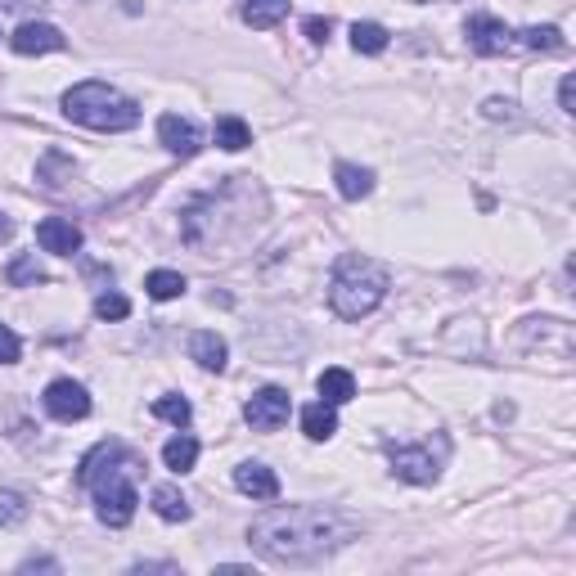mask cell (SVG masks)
Here are the masks:
<instances>
[{
	"label": "cell",
	"mask_w": 576,
	"mask_h": 576,
	"mask_svg": "<svg viewBox=\"0 0 576 576\" xmlns=\"http://www.w3.org/2000/svg\"><path fill=\"white\" fill-rule=\"evenodd\" d=\"M356 536V522L324 504H275L248 527V545L270 563L311 567Z\"/></svg>",
	"instance_id": "6da1fadb"
},
{
	"label": "cell",
	"mask_w": 576,
	"mask_h": 576,
	"mask_svg": "<svg viewBox=\"0 0 576 576\" xmlns=\"http://www.w3.org/2000/svg\"><path fill=\"white\" fill-rule=\"evenodd\" d=\"M387 297V270L369 257H342L333 266L329 302L342 320H365L378 302Z\"/></svg>",
	"instance_id": "7a4b0ae2"
},
{
	"label": "cell",
	"mask_w": 576,
	"mask_h": 576,
	"mask_svg": "<svg viewBox=\"0 0 576 576\" xmlns=\"http://www.w3.org/2000/svg\"><path fill=\"white\" fill-rule=\"evenodd\" d=\"M63 113L72 122L90 126V131H131L140 122V104L126 99L122 90L104 86V81H81L63 95Z\"/></svg>",
	"instance_id": "3957f363"
},
{
	"label": "cell",
	"mask_w": 576,
	"mask_h": 576,
	"mask_svg": "<svg viewBox=\"0 0 576 576\" xmlns=\"http://www.w3.org/2000/svg\"><path fill=\"white\" fill-rule=\"evenodd\" d=\"M95 513L99 522H108V527H126V522L135 518V504H140V495H135V486L126 482L122 468H113V473H104L95 486Z\"/></svg>",
	"instance_id": "277c9868"
},
{
	"label": "cell",
	"mask_w": 576,
	"mask_h": 576,
	"mask_svg": "<svg viewBox=\"0 0 576 576\" xmlns=\"http://www.w3.org/2000/svg\"><path fill=\"white\" fill-rule=\"evenodd\" d=\"M441 455H446V446L432 455V446H387V459H392V473L405 477V482L414 486H428L437 482L441 473Z\"/></svg>",
	"instance_id": "5b68a950"
},
{
	"label": "cell",
	"mask_w": 576,
	"mask_h": 576,
	"mask_svg": "<svg viewBox=\"0 0 576 576\" xmlns=\"http://www.w3.org/2000/svg\"><path fill=\"white\" fill-rule=\"evenodd\" d=\"M288 410H293V396H288L284 387H261V392L243 405V419L257 432H275L288 423Z\"/></svg>",
	"instance_id": "8992f818"
},
{
	"label": "cell",
	"mask_w": 576,
	"mask_h": 576,
	"mask_svg": "<svg viewBox=\"0 0 576 576\" xmlns=\"http://www.w3.org/2000/svg\"><path fill=\"white\" fill-rule=\"evenodd\" d=\"M45 410H50L59 423L86 419V414H90V392L81 383H72V378H54V383L45 387Z\"/></svg>",
	"instance_id": "52a82bcc"
},
{
	"label": "cell",
	"mask_w": 576,
	"mask_h": 576,
	"mask_svg": "<svg viewBox=\"0 0 576 576\" xmlns=\"http://www.w3.org/2000/svg\"><path fill=\"white\" fill-rule=\"evenodd\" d=\"M464 36H468V45H473L477 54H509L513 50V32L500 23V18H491V14H473V18H468Z\"/></svg>",
	"instance_id": "ba28073f"
},
{
	"label": "cell",
	"mask_w": 576,
	"mask_h": 576,
	"mask_svg": "<svg viewBox=\"0 0 576 576\" xmlns=\"http://www.w3.org/2000/svg\"><path fill=\"white\" fill-rule=\"evenodd\" d=\"M126 464H131V450H126L122 441H99V446L90 450L86 459H81L77 482H81V486H95L104 473H113V468H126Z\"/></svg>",
	"instance_id": "9c48e42d"
},
{
	"label": "cell",
	"mask_w": 576,
	"mask_h": 576,
	"mask_svg": "<svg viewBox=\"0 0 576 576\" xmlns=\"http://www.w3.org/2000/svg\"><path fill=\"white\" fill-rule=\"evenodd\" d=\"M158 140L167 144V153H176V158H194V153L203 149V131H198L189 117H176V113H167L158 122Z\"/></svg>",
	"instance_id": "30bf717a"
},
{
	"label": "cell",
	"mask_w": 576,
	"mask_h": 576,
	"mask_svg": "<svg viewBox=\"0 0 576 576\" xmlns=\"http://www.w3.org/2000/svg\"><path fill=\"white\" fill-rule=\"evenodd\" d=\"M36 243H41L45 252H54V257H72V252L81 248V230L68 216H45V221L36 225Z\"/></svg>",
	"instance_id": "8fae6325"
},
{
	"label": "cell",
	"mask_w": 576,
	"mask_h": 576,
	"mask_svg": "<svg viewBox=\"0 0 576 576\" xmlns=\"http://www.w3.org/2000/svg\"><path fill=\"white\" fill-rule=\"evenodd\" d=\"M9 45H14V54H54L63 50V32L50 23H23L14 36H9Z\"/></svg>",
	"instance_id": "7c38bea8"
},
{
	"label": "cell",
	"mask_w": 576,
	"mask_h": 576,
	"mask_svg": "<svg viewBox=\"0 0 576 576\" xmlns=\"http://www.w3.org/2000/svg\"><path fill=\"white\" fill-rule=\"evenodd\" d=\"M234 486H239L243 495H252V500H275L279 495V477H275V468H266V464H239L234 468Z\"/></svg>",
	"instance_id": "4fadbf2b"
},
{
	"label": "cell",
	"mask_w": 576,
	"mask_h": 576,
	"mask_svg": "<svg viewBox=\"0 0 576 576\" xmlns=\"http://www.w3.org/2000/svg\"><path fill=\"white\" fill-rule=\"evenodd\" d=\"M333 180H338V194L351 198V203H360V198L374 194V171L356 167V162H338V167H333Z\"/></svg>",
	"instance_id": "5bb4252c"
},
{
	"label": "cell",
	"mask_w": 576,
	"mask_h": 576,
	"mask_svg": "<svg viewBox=\"0 0 576 576\" xmlns=\"http://www.w3.org/2000/svg\"><path fill=\"white\" fill-rule=\"evenodd\" d=\"M189 356H194L203 369H216V374H221V369H225V356H230V347H225L221 333L198 329L194 338H189Z\"/></svg>",
	"instance_id": "9a60e30c"
},
{
	"label": "cell",
	"mask_w": 576,
	"mask_h": 576,
	"mask_svg": "<svg viewBox=\"0 0 576 576\" xmlns=\"http://www.w3.org/2000/svg\"><path fill=\"white\" fill-rule=\"evenodd\" d=\"M302 432L311 441H329L333 432H338V414H333V405L329 401L306 405V410H302Z\"/></svg>",
	"instance_id": "2e32d148"
},
{
	"label": "cell",
	"mask_w": 576,
	"mask_h": 576,
	"mask_svg": "<svg viewBox=\"0 0 576 576\" xmlns=\"http://www.w3.org/2000/svg\"><path fill=\"white\" fill-rule=\"evenodd\" d=\"M315 387H320V401H329V405H347L351 396H356V378H351L347 369H324Z\"/></svg>",
	"instance_id": "e0dca14e"
},
{
	"label": "cell",
	"mask_w": 576,
	"mask_h": 576,
	"mask_svg": "<svg viewBox=\"0 0 576 576\" xmlns=\"http://www.w3.org/2000/svg\"><path fill=\"white\" fill-rule=\"evenodd\" d=\"M284 14H288V0H243V23L257 27V32L275 27Z\"/></svg>",
	"instance_id": "ac0fdd59"
},
{
	"label": "cell",
	"mask_w": 576,
	"mask_h": 576,
	"mask_svg": "<svg viewBox=\"0 0 576 576\" xmlns=\"http://www.w3.org/2000/svg\"><path fill=\"white\" fill-rule=\"evenodd\" d=\"M153 513H158L162 522H189V500L185 495L176 491V486H158V491H153Z\"/></svg>",
	"instance_id": "d6986e66"
},
{
	"label": "cell",
	"mask_w": 576,
	"mask_h": 576,
	"mask_svg": "<svg viewBox=\"0 0 576 576\" xmlns=\"http://www.w3.org/2000/svg\"><path fill=\"white\" fill-rule=\"evenodd\" d=\"M162 464H167L171 473H189V468L198 464V441L194 437H171L167 446H162Z\"/></svg>",
	"instance_id": "ffe728a7"
},
{
	"label": "cell",
	"mask_w": 576,
	"mask_h": 576,
	"mask_svg": "<svg viewBox=\"0 0 576 576\" xmlns=\"http://www.w3.org/2000/svg\"><path fill=\"white\" fill-rule=\"evenodd\" d=\"M216 144H221L225 153H239V149H248V144H252L248 122H239V117H221V122H216Z\"/></svg>",
	"instance_id": "44dd1931"
},
{
	"label": "cell",
	"mask_w": 576,
	"mask_h": 576,
	"mask_svg": "<svg viewBox=\"0 0 576 576\" xmlns=\"http://www.w3.org/2000/svg\"><path fill=\"white\" fill-rule=\"evenodd\" d=\"M144 288H149L153 302H171V297L185 293V275H176V270H153V275L144 279Z\"/></svg>",
	"instance_id": "7402d4cb"
},
{
	"label": "cell",
	"mask_w": 576,
	"mask_h": 576,
	"mask_svg": "<svg viewBox=\"0 0 576 576\" xmlns=\"http://www.w3.org/2000/svg\"><path fill=\"white\" fill-rule=\"evenodd\" d=\"M351 45H356V54H383L387 50V27H378V23H351Z\"/></svg>",
	"instance_id": "603a6c76"
},
{
	"label": "cell",
	"mask_w": 576,
	"mask_h": 576,
	"mask_svg": "<svg viewBox=\"0 0 576 576\" xmlns=\"http://www.w3.org/2000/svg\"><path fill=\"white\" fill-rule=\"evenodd\" d=\"M518 41L522 45H527V50H540V54H558V50H563V32H558V27H527V32H518Z\"/></svg>",
	"instance_id": "cb8c5ba5"
},
{
	"label": "cell",
	"mask_w": 576,
	"mask_h": 576,
	"mask_svg": "<svg viewBox=\"0 0 576 576\" xmlns=\"http://www.w3.org/2000/svg\"><path fill=\"white\" fill-rule=\"evenodd\" d=\"M153 414L167 419V423H176V428H185V423L194 419V410H189L185 396H158V401H153Z\"/></svg>",
	"instance_id": "d4e9b609"
},
{
	"label": "cell",
	"mask_w": 576,
	"mask_h": 576,
	"mask_svg": "<svg viewBox=\"0 0 576 576\" xmlns=\"http://www.w3.org/2000/svg\"><path fill=\"white\" fill-rule=\"evenodd\" d=\"M27 518V500L18 491H0V527H18Z\"/></svg>",
	"instance_id": "484cf974"
},
{
	"label": "cell",
	"mask_w": 576,
	"mask_h": 576,
	"mask_svg": "<svg viewBox=\"0 0 576 576\" xmlns=\"http://www.w3.org/2000/svg\"><path fill=\"white\" fill-rule=\"evenodd\" d=\"M9 284H45V270L36 266V257H14V266H9Z\"/></svg>",
	"instance_id": "4316f807"
},
{
	"label": "cell",
	"mask_w": 576,
	"mask_h": 576,
	"mask_svg": "<svg viewBox=\"0 0 576 576\" xmlns=\"http://www.w3.org/2000/svg\"><path fill=\"white\" fill-rule=\"evenodd\" d=\"M95 315H99V320H126V315H131V302H126L122 293H99L95 297Z\"/></svg>",
	"instance_id": "83f0119b"
},
{
	"label": "cell",
	"mask_w": 576,
	"mask_h": 576,
	"mask_svg": "<svg viewBox=\"0 0 576 576\" xmlns=\"http://www.w3.org/2000/svg\"><path fill=\"white\" fill-rule=\"evenodd\" d=\"M18 351H23V342H18V333L9 329V324H0V365H14Z\"/></svg>",
	"instance_id": "f1b7e54d"
},
{
	"label": "cell",
	"mask_w": 576,
	"mask_h": 576,
	"mask_svg": "<svg viewBox=\"0 0 576 576\" xmlns=\"http://www.w3.org/2000/svg\"><path fill=\"white\" fill-rule=\"evenodd\" d=\"M302 32L311 36L315 45H324V41H329V32H333V23H329V18H306V23H302Z\"/></svg>",
	"instance_id": "f546056e"
},
{
	"label": "cell",
	"mask_w": 576,
	"mask_h": 576,
	"mask_svg": "<svg viewBox=\"0 0 576 576\" xmlns=\"http://www.w3.org/2000/svg\"><path fill=\"white\" fill-rule=\"evenodd\" d=\"M576 81H572V72L563 77V86H558V104H563V113H576Z\"/></svg>",
	"instance_id": "4dcf8cb0"
},
{
	"label": "cell",
	"mask_w": 576,
	"mask_h": 576,
	"mask_svg": "<svg viewBox=\"0 0 576 576\" xmlns=\"http://www.w3.org/2000/svg\"><path fill=\"white\" fill-rule=\"evenodd\" d=\"M486 117H491V122H500V117L509 122V117H513V104H504V99H486Z\"/></svg>",
	"instance_id": "1f68e13d"
},
{
	"label": "cell",
	"mask_w": 576,
	"mask_h": 576,
	"mask_svg": "<svg viewBox=\"0 0 576 576\" xmlns=\"http://www.w3.org/2000/svg\"><path fill=\"white\" fill-rule=\"evenodd\" d=\"M5 9H36V5H45V0H0Z\"/></svg>",
	"instance_id": "d6a6232c"
},
{
	"label": "cell",
	"mask_w": 576,
	"mask_h": 576,
	"mask_svg": "<svg viewBox=\"0 0 576 576\" xmlns=\"http://www.w3.org/2000/svg\"><path fill=\"white\" fill-rule=\"evenodd\" d=\"M135 572H176V567H171V563H140Z\"/></svg>",
	"instance_id": "836d02e7"
},
{
	"label": "cell",
	"mask_w": 576,
	"mask_h": 576,
	"mask_svg": "<svg viewBox=\"0 0 576 576\" xmlns=\"http://www.w3.org/2000/svg\"><path fill=\"white\" fill-rule=\"evenodd\" d=\"M9 234H14V221H9V216H5V212H0V243H5V239H9Z\"/></svg>",
	"instance_id": "e575fe53"
}]
</instances>
